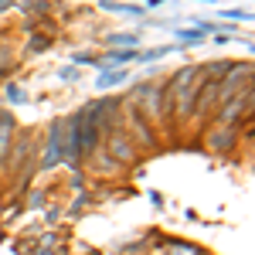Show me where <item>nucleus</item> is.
Wrapping results in <instances>:
<instances>
[{
	"mask_svg": "<svg viewBox=\"0 0 255 255\" xmlns=\"http://www.w3.org/2000/svg\"><path fill=\"white\" fill-rule=\"evenodd\" d=\"M201 82H204V65L201 68L197 65H187V68H180L174 79H170L167 99H170V113L177 116V123H184V119L194 113V99H197Z\"/></svg>",
	"mask_w": 255,
	"mask_h": 255,
	"instance_id": "1",
	"label": "nucleus"
},
{
	"mask_svg": "<svg viewBox=\"0 0 255 255\" xmlns=\"http://www.w3.org/2000/svg\"><path fill=\"white\" fill-rule=\"evenodd\" d=\"M221 17H228V20H252V10H221Z\"/></svg>",
	"mask_w": 255,
	"mask_h": 255,
	"instance_id": "15",
	"label": "nucleus"
},
{
	"mask_svg": "<svg viewBox=\"0 0 255 255\" xmlns=\"http://www.w3.org/2000/svg\"><path fill=\"white\" fill-rule=\"evenodd\" d=\"M177 38L184 41V44H197V41H204L208 34L204 31H177Z\"/></svg>",
	"mask_w": 255,
	"mask_h": 255,
	"instance_id": "14",
	"label": "nucleus"
},
{
	"mask_svg": "<svg viewBox=\"0 0 255 255\" xmlns=\"http://www.w3.org/2000/svg\"><path fill=\"white\" fill-rule=\"evenodd\" d=\"M72 61H75V68H79V65H99V58L85 55V51H75V55H72Z\"/></svg>",
	"mask_w": 255,
	"mask_h": 255,
	"instance_id": "16",
	"label": "nucleus"
},
{
	"mask_svg": "<svg viewBox=\"0 0 255 255\" xmlns=\"http://www.w3.org/2000/svg\"><path fill=\"white\" fill-rule=\"evenodd\" d=\"M133 102H136V113L150 119V123H163L167 119V109H163V102H167V85H160V82H143L133 89Z\"/></svg>",
	"mask_w": 255,
	"mask_h": 255,
	"instance_id": "2",
	"label": "nucleus"
},
{
	"mask_svg": "<svg viewBox=\"0 0 255 255\" xmlns=\"http://www.w3.org/2000/svg\"><path fill=\"white\" fill-rule=\"evenodd\" d=\"M7 7H10V0H0V10H7Z\"/></svg>",
	"mask_w": 255,
	"mask_h": 255,
	"instance_id": "22",
	"label": "nucleus"
},
{
	"mask_svg": "<svg viewBox=\"0 0 255 255\" xmlns=\"http://www.w3.org/2000/svg\"><path fill=\"white\" fill-rule=\"evenodd\" d=\"M170 255H201L197 245H184V242H170Z\"/></svg>",
	"mask_w": 255,
	"mask_h": 255,
	"instance_id": "13",
	"label": "nucleus"
},
{
	"mask_svg": "<svg viewBox=\"0 0 255 255\" xmlns=\"http://www.w3.org/2000/svg\"><path fill=\"white\" fill-rule=\"evenodd\" d=\"M58 75H61V82H75L79 79V68H75V65H72V68H61Z\"/></svg>",
	"mask_w": 255,
	"mask_h": 255,
	"instance_id": "18",
	"label": "nucleus"
},
{
	"mask_svg": "<svg viewBox=\"0 0 255 255\" xmlns=\"http://www.w3.org/2000/svg\"><path fill=\"white\" fill-rule=\"evenodd\" d=\"M180 44H163V48H150V51H136V61H157V58H167L174 55Z\"/></svg>",
	"mask_w": 255,
	"mask_h": 255,
	"instance_id": "11",
	"label": "nucleus"
},
{
	"mask_svg": "<svg viewBox=\"0 0 255 255\" xmlns=\"http://www.w3.org/2000/svg\"><path fill=\"white\" fill-rule=\"evenodd\" d=\"M235 136H238V126H228V133H215V129H211V146H215V150H232V146H235Z\"/></svg>",
	"mask_w": 255,
	"mask_h": 255,
	"instance_id": "9",
	"label": "nucleus"
},
{
	"mask_svg": "<svg viewBox=\"0 0 255 255\" xmlns=\"http://www.w3.org/2000/svg\"><path fill=\"white\" fill-rule=\"evenodd\" d=\"M126 79V72H123V68H106V72H102V75H99V89H113V85H119V82Z\"/></svg>",
	"mask_w": 255,
	"mask_h": 255,
	"instance_id": "12",
	"label": "nucleus"
},
{
	"mask_svg": "<svg viewBox=\"0 0 255 255\" xmlns=\"http://www.w3.org/2000/svg\"><path fill=\"white\" fill-rule=\"evenodd\" d=\"M99 7L109 10V14H129V17H143V14H146L143 7H133V3H113V0H102Z\"/></svg>",
	"mask_w": 255,
	"mask_h": 255,
	"instance_id": "10",
	"label": "nucleus"
},
{
	"mask_svg": "<svg viewBox=\"0 0 255 255\" xmlns=\"http://www.w3.org/2000/svg\"><path fill=\"white\" fill-rule=\"evenodd\" d=\"M44 44H48V38H34V41H31V51H41Z\"/></svg>",
	"mask_w": 255,
	"mask_h": 255,
	"instance_id": "20",
	"label": "nucleus"
},
{
	"mask_svg": "<svg viewBox=\"0 0 255 255\" xmlns=\"http://www.w3.org/2000/svg\"><path fill=\"white\" fill-rule=\"evenodd\" d=\"M7 99H10V102H27V96L20 92L17 85H7Z\"/></svg>",
	"mask_w": 255,
	"mask_h": 255,
	"instance_id": "17",
	"label": "nucleus"
},
{
	"mask_svg": "<svg viewBox=\"0 0 255 255\" xmlns=\"http://www.w3.org/2000/svg\"><path fill=\"white\" fill-rule=\"evenodd\" d=\"M252 106V85L245 89V96L238 92V96H232V99H225V109L218 113V123L221 126H238V119L245 116V109Z\"/></svg>",
	"mask_w": 255,
	"mask_h": 255,
	"instance_id": "4",
	"label": "nucleus"
},
{
	"mask_svg": "<svg viewBox=\"0 0 255 255\" xmlns=\"http://www.w3.org/2000/svg\"><path fill=\"white\" fill-rule=\"evenodd\" d=\"M85 204H89V194H79V197H75V201H72V208H68V211H72V215H75V211H79V208H85Z\"/></svg>",
	"mask_w": 255,
	"mask_h": 255,
	"instance_id": "19",
	"label": "nucleus"
},
{
	"mask_svg": "<svg viewBox=\"0 0 255 255\" xmlns=\"http://www.w3.org/2000/svg\"><path fill=\"white\" fill-rule=\"evenodd\" d=\"M31 204H34V208H41V204H44V191H34V197H31Z\"/></svg>",
	"mask_w": 255,
	"mask_h": 255,
	"instance_id": "21",
	"label": "nucleus"
},
{
	"mask_svg": "<svg viewBox=\"0 0 255 255\" xmlns=\"http://www.w3.org/2000/svg\"><path fill=\"white\" fill-rule=\"evenodd\" d=\"M242 85H252V61H245V65H232V75H228V79H218V102L238 96Z\"/></svg>",
	"mask_w": 255,
	"mask_h": 255,
	"instance_id": "3",
	"label": "nucleus"
},
{
	"mask_svg": "<svg viewBox=\"0 0 255 255\" xmlns=\"http://www.w3.org/2000/svg\"><path fill=\"white\" fill-rule=\"evenodd\" d=\"M106 139H109V150H113V160L116 163H133L136 160V146H133V139L126 136L123 129H113Z\"/></svg>",
	"mask_w": 255,
	"mask_h": 255,
	"instance_id": "6",
	"label": "nucleus"
},
{
	"mask_svg": "<svg viewBox=\"0 0 255 255\" xmlns=\"http://www.w3.org/2000/svg\"><path fill=\"white\" fill-rule=\"evenodd\" d=\"M61 119L51 123V129H48V136H44V153H41V170H51V167H58L61 163Z\"/></svg>",
	"mask_w": 255,
	"mask_h": 255,
	"instance_id": "5",
	"label": "nucleus"
},
{
	"mask_svg": "<svg viewBox=\"0 0 255 255\" xmlns=\"http://www.w3.org/2000/svg\"><path fill=\"white\" fill-rule=\"evenodd\" d=\"M126 119H129V129H136V133H139V139H143V143L150 146V143H153V129H150V126H146V119H143V116L136 113V106H129Z\"/></svg>",
	"mask_w": 255,
	"mask_h": 255,
	"instance_id": "8",
	"label": "nucleus"
},
{
	"mask_svg": "<svg viewBox=\"0 0 255 255\" xmlns=\"http://www.w3.org/2000/svg\"><path fill=\"white\" fill-rule=\"evenodd\" d=\"M14 116L10 113H0V163L7 160V150H10V143H14Z\"/></svg>",
	"mask_w": 255,
	"mask_h": 255,
	"instance_id": "7",
	"label": "nucleus"
}]
</instances>
